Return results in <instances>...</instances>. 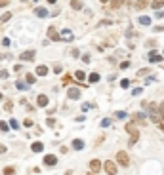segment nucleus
Wrapping results in <instances>:
<instances>
[{
  "label": "nucleus",
  "mask_w": 164,
  "mask_h": 175,
  "mask_svg": "<svg viewBox=\"0 0 164 175\" xmlns=\"http://www.w3.org/2000/svg\"><path fill=\"white\" fill-rule=\"evenodd\" d=\"M149 4H151V0H137L136 2V10H143V8H147Z\"/></svg>",
  "instance_id": "obj_14"
},
{
  "label": "nucleus",
  "mask_w": 164,
  "mask_h": 175,
  "mask_svg": "<svg viewBox=\"0 0 164 175\" xmlns=\"http://www.w3.org/2000/svg\"><path fill=\"white\" fill-rule=\"evenodd\" d=\"M73 82V76H71V74H65L63 76V84H71Z\"/></svg>",
  "instance_id": "obj_30"
},
{
  "label": "nucleus",
  "mask_w": 164,
  "mask_h": 175,
  "mask_svg": "<svg viewBox=\"0 0 164 175\" xmlns=\"http://www.w3.org/2000/svg\"><path fill=\"white\" fill-rule=\"evenodd\" d=\"M82 111H84V112L90 111V103H84V105H82Z\"/></svg>",
  "instance_id": "obj_38"
},
{
  "label": "nucleus",
  "mask_w": 164,
  "mask_h": 175,
  "mask_svg": "<svg viewBox=\"0 0 164 175\" xmlns=\"http://www.w3.org/2000/svg\"><path fill=\"white\" fill-rule=\"evenodd\" d=\"M37 103H38V107H46V105H48V97H46V95H38Z\"/></svg>",
  "instance_id": "obj_16"
},
{
  "label": "nucleus",
  "mask_w": 164,
  "mask_h": 175,
  "mask_svg": "<svg viewBox=\"0 0 164 175\" xmlns=\"http://www.w3.org/2000/svg\"><path fill=\"white\" fill-rule=\"evenodd\" d=\"M74 76H76V80H86V74H84V70H76V72H74Z\"/></svg>",
  "instance_id": "obj_25"
},
{
  "label": "nucleus",
  "mask_w": 164,
  "mask_h": 175,
  "mask_svg": "<svg viewBox=\"0 0 164 175\" xmlns=\"http://www.w3.org/2000/svg\"><path fill=\"white\" fill-rule=\"evenodd\" d=\"M86 175H96V173H94V171H88V173Z\"/></svg>",
  "instance_id": "obj_46"
},
{
  "label": "nucleus",
  "mask_w": 164,
  "mask_h": 175,
  "mask_svg": "<svg viewBox=\"0 0 164 175\" xmlns=\"http://www.w3.org/2000/svg\"><path fill=\"white\" fill-rule=\"evenodd\" d=\"M67 97L69 99H80V90H78V88H69Z\"/></svg>",
  "instance_id": "obj_6"
},
{
  "label": "nucleus",
  "mask_w": 164,
  "mask_h": 175,
  "mask_svg": "<svg viewBox=\"0 0 164 175\" xmlns=\"http://www.w3.org/2000/svg\"><path fill=\"white\" fill-rule=\"evenodd\" d=\"M15 86H17V90H27V82H23V80H17Z\"/></svg>",
  "instance_id": "obj_26"
},
{
  "label": "nucleus",
  "mask_w": 164,
  "mask_h": 175,
  "mask_svg": "<svg viewBox=\"0 0 164 175\" xmlns=\"http://www.w3.org/2000/svg\"><path fill=\"white\" fill-rule=\"evenodd\" d=\"M71 8L73 10H82V0H71Z\"/></svg>",
  "instance_id": "obj_18"
},
{
  "label": "nucleus",
  "mask_w": 164,
  "mask_h": 175,
  "mask_svg": "<svg viewBox=\"0 0 164 175\" xmlns=\"http://www.w3.org/2000/svg\"><path fill=\"white\" fill-rule=\"evenodd\" d=\"M82 61H84V63H90V55H88V53H84V55H82Z\"/></svg>",
  "instance_id": "obj_41"
},
{
  "label": "nucleus",
  "mask_w": 164,
  "mask_h": 175,
  "mask_svg": "<svg viewBox=\"0 0 164 175\" xmlns=\"http://www.w3.org/2000/svg\"><path fill=\"white\" fill-rule=\"evenodd\" d=\"M78 55H80V51H78L76 48H74V50H73V57H78Z\"/></svg>",
  "instance_id": "obj_44"
},
{
  "label": "nucleus",
  "mask_w": 164,
  "mask_h": 175,
  "mask_svg": "<svg viewBox=\"0 0 164 175\" xmlns=\"http://www.w3.org/2000/svg\"><path fill=\"white\" fill-rule=\"evenodd\" d=\"M15 173V167L14 166H6L4 167V175H14Z\"/></svg>",
  "instance_id": "obj_23"
},
{
  "label": "nucleus",
  "mask_w": 164,
  "mask_h": 175,
  "mask_svg": "<svg viewBox=\"0 0 164 175\" xmlns=\"http://www.w3.org/2000/svg\"><path fill=\"white\" fill-rule=\"evenodd\" d=\"M103 170H105V173L107 175H114L116 173V164H114V162H111V160H105V164H103Z\"/></svg>",
  "instance_id": "obj_3"
},
{
  "label": "nucleus",
  "mask_w": 164,
  "mask_h": 175,
  "mask_svg": "<svg viewBox=\"0 0 164 175\" xmlns=\"http://www.w3.org/2000/svg\"><path fill=\"white\" fill-rule=\"evenodd\" d=\"M46 124L50 126V128H55V120L54 118H48V120H46Z\"/></svg>",
  "instance_id": "obj_34"
},
{
  "label": "nucleus",
  "mask_w": 164,
  "mask_h": 175,
  "mask_svg": "<svg viewBox=\"0 0 164 175\" xmlns=\"http://www.w3.org/2000/svg\"><path fill=\"white\" fill-rule=\"evenodd\" d=\"M0 129H2V131H8V129H10L8 122H0Z\"/></svg>",
  "instance_id": "obj_32"
},
{
  "label": "nucleus",
  "mask_w": 164,
  "mask_h": 175,
  "mask_svg": "<svg viewBox=\"0 0 164 175\" xmlns=\"http://www.w3.org/2000/svg\"><path fill=\"white\" fill-rule=\"evenodd\" d=\"M99 2H111V0H99Z\"/></svg>",
  "instance_id": "obj_48"
},
{
  "label": "nucleus",
  "mask_w": 164,
  "mask_h": 175,
  "mask_svg": "<svg viewBox=\"0 0 164 175\" xmlns=\"http://www.w3.org/2000/svg\"><path fill=\"white\" fill-rule=\"evenodd\" d=\"M116 118L124 120V118H126V112H124V111H119V112H116Z\"/></svg>",
  "instance_id": "obj_35"
},
{
  "label": "nucleus",
  "mask_w": 164,
  "mask_h": 175,
  "mask_svg": "<svg viewBox=\"0 0 164 175\" xmlns=\"http://www.w3.org/2000/svg\"><path fill=\"white\" fill-rule=\"evenodd\" d=\"M61 70H63V69H61V65H55V67H54V72H57V74H59Z\"/></svg>",
  "instance_id": "obj_42"
},
{
  "label": "nucleus",
  "mask_w": 164,
  "mask_h": 175,
  "mask_svg": "<svg viewBox=\"0 0 164 175\" xmlns=\"http://www.w3.org/2000/svg\"><path fill=\"white\" fill-rule=\"evenodd\" d=\"M55 164H57V156H55V154H46L44 156V166H55Z\"/></svg>",
  "instance_id": "obj_5"
},
{
  "label": "nucleus",
  "mask_w": 164,
  "mask_h": 175,
  "mask_svg": "<svg viewBox=\"0 0 164 175\" xmlns=\"http://www.w3.org/2000/svg\"><path fill=\"white\" fill-rule=\"evenodd\" d=\"M48 2H50V4H55V0H48Z\"/></svg>",
  "instance_id": "obj_47"
},
{
  "label": "nucleus",
  "mask_w": 164,
  "mask_h": 175,
  "mask_svg": "<svg viewBox=\"0 0 164 175\" xmlns=\"http://www.w3.org/2000/svg\"><path fill=\"white\" fill-rule=\"evenodd\" d=\"M61 40L71 42V40H73V32L69 31V29H63V31H61Z\"/></svg>",
  "instance_id": "obj_11"
},
{
  "label": "nucleus",
  "mask_w": 164,
  "mask_h": 175,
  "mask_svg": "<svg viewBox=\"0 0 164 175\" xmlns=\"http://www.w3.org/2000/svg\"><path fill=\"white\" fill-rule=\"evenodd\" d=\"M149 61H151V63H160V61H162V55H160V53H156V51L153 50L149 53Z\"/></svg>",
  "instance_id": "obj_10"
},
{
  "label": "nucleus",
  "mask_w": 164,
  "mask_h": 175,
  "mask_svg": "<svg viewBox=\"0 0 164 175\" xmlns=\"http://www.w3.org/2000/svg\"><path fill=\"white\" fill-rule=\"evenodd\" d=\"M65 175H71V171H67V173H65Z\"/></svg>",
  "instance_id": "obj_50"
},
{
  "label": "nucleus",
  "mask_w": 164,
  "mask_h": 175,
  "mask_svg": "<svg viewBox=\"0 0 164 175\" xmlns=\"http://www.w3.org/2000/svg\"><path fill=\"white\" fill-rule=\"evenodd\" d=\"M126 131L132 135V139H130V145H136L137 139H139V131H137V128H136L134 124H126Z\"/></svg>",
  "instance_id": "obj_1"
},
{
  "label": "nucleus",
  "mask_w": 164,
  "mask_h": 175,
  "mask_svg": "<svg viewBox=\"0 0 164 175\" xmlns=\"http://www.w3.org/2000/svg\"><path fill=\"white\" fill-rule=\"evenodd\" d=\"M73 148L74 150H82L84 148V141L82 139H73Z\"/></svg>",
  "instance_id": "obj_13"
},
{
  "label": "nucleus",
  "mask_w": 164,
  "mask_h": 175,
  "mask_svg": "<svg viewBox=\"0 0 164 175\" xmlns=\"http://www.w3.org/2000/svg\"><path fill=\"white\" fill-rule=\"evenodd\" d=\"M8 124H10V128H14V129H17V128H19V122H17L15 118H12V120L8 122Z\"/></svg>",
  "instance_id": "obj_27"
},
{
  "label": "nucleus",
  "mask_w": 164,
  "mask_h": 175,
  "mask_svg": "<svg viewBox=\"0 0 164 175\" xmlns=\"http://www.w3.org/2000/svg\"><path fill=\"white\" fill-rule=\"evenodd\" d=\"M139 23H141L143 27H147V25H151V17H147V15H141V17H139Z\"/></svg>",
  "instance_id": "obj_20"
},
{
  "label": "nucleus",
  "mask_w": 164,
  "mask_h": 175,
  "mask_svg": "<svg viewBox=\"0 0 164 175\" xmlns=\"http://www.w3.org/2000/svg\"><path fill=\"white\" fill-rule=\"evenodd\" d=\"M0 78H8V70H0Z\"/></svg>",
  "instance_id": "obj_43"
},
{
  "label": "nucleus",
  "mask_w": 164,
  "mask_h": 175,
  "mask_svg": "<svg viewBox=\"0 0 164 175\" xmlns=\"http://www.w3.org/2000/svg\"><path fill=\"white\" fill-rule=\"evenodd\" d=\"M4 152H6V147L4 145H0V154H4Z\"/></svg>",
  "instance_id": "obj_45"
},
{
  "label": "nucleus",
  "mask_w": 164,
  "mask_h": 175,
  "mask_svg": "<svg viewBox=\"0 0 164 175\" xmlns=\"http://www.w3.org/2000/svg\"><path fill=\"white\" fill-rule=\"evenodd\" d=\"M99 126H101V128H109V126H111V118H103Z\"/></svg>",
  "instance_id": "obj_28"
},
{
  "label": "nucleus",
  "mask_w": 164,
  "mask_h": 175,
  "mask_svg": "<svg viewBox=\"0 0 164 175\" xmlns=\"http://www.w3.org/2000/svg\"><path fill=\"white\" fill-rule=\"evenodd\" d=\"M130 67V61H124V63H120V69H128Z\"/></svg>",
  "instance_id": "obj_40"
},
{
  "label": "nucleus",
  "mask_w": 164,
  "mask_h": 175,
  "mask_svg": "<svg viewBox=\"0 0 164 175\" xmlns=\"http://www.w3.org/2000/svg\"><path fill=\"white\" fill-rule=\"evenodd\" d=\"M37 74L38 76H46V74H48V67H46V65H38L37 67Z\"/></svg>",
  "instance_id": "obj_15"
},
{
  "label": "nucleus",
  "mask_w": 164,
  "mask_h": 175,
  "mask_svg": "<svg viewBox=\"0 0 164 175\" xmlns=\"http://www.w3.org/2000/svg\"><path fill=\"white\" fill-rule=\"evenodd\" d=\"M160 107H162V109H164V101H162V103H160Z\"/></svg>",
  "instance_id": "obj_49"
},
{
  "label": "nucleus",
  "mask_w": 164,
  "mask_h": 175,
  "mask_svg": "<svg viewBox=\"0 0 164 175\" xmlns=\"http://www.w3.org/2000/svg\"><path fill=\"white\" fill-rule=\"evenodd\" d=\"M0 99H2V93H0Z\"/></svg>",
  "instance_id": "obj_51"
},
{
  "label": "nucleus",
  "mask_w": 164,
  "mask_h": 175,
  "mask_svg": "<svg viewBox=\"0 0 164 175\" xmlns=\"http://www.w3.org/2000/svg\"><path fill=\"white\" fill-rule=\"evenodd\" d=\"M101 167H103V164H101L99 160H92V162H90V171H94V173L101 171Z\"/></svg>",
  "instance_id": "obj_8"
},
{
  "label": "nucleus",
  "mask_w": 164,
  "mask_h": 175,
  "mask_svg": "<svg viewBox=\"0 0 164 175\" xmlns=\"http://www.w3.org/2000/svg\"><path fill=\"white\" fill-rule=\"evenodd\" d=\"M151 6H153V8H155L156 12H158V10L164 6V0H153V2H151Z\"/></svg>",
  "instance_id": "obj_17"
},
{
  "label": "nucleus",
  "mask_w": 164,
  "mask_h": 175,
  "mask_svg": "<svg viewBox=\"0 0 164 175\" xmlns=\"http://www.w3.org/2000/svg\"><path fill=\"white\" fill-rule=\"evenodd\" d=\"M25 82L27 84H34L37 82V76H34V74H27V76H25Z\"/></svg>",
  "instance_id": "obj_24"
},
{
  "label": "nucleus",
  "mask_w": 164,
  "mask_h": 175,
  "mask_svg": "<svg viewBox=\"0 0 164 175\" xmlns=\"http://www.w3.org/2000/svg\"><path fill=\"white\" fill-rule=\"evenodd\" d=\"M134 120H137L139 124L145 126V114H141V112H137V114H134Z\"/></svg>",
  "instance_id": "obj_19"
},
{
  "label": "nucleus",
  "mask_w": 164,
  "mask_h": 175,
  "mask_svg": "<svg viewBox=\"0 0 164 175\" xmlns=\"http://www.w3.org/2000/svg\"><path fill=\"white\" fill-rule=\"evenodd\" d=\"M116 162H119L122 167H128V166H130V158H128V152L119 150V152H116Z\"/></svg>",
  "instance_id": "obj_2"
},
{
  "label": "nucleus",
  "mask_w": 164,
  "mask_h": 175,
  "mask_svg": "<svg viewBox=\"0 0 164 175\" xmlns=\"http://www.w3.org/2000/svg\"><path fill=\"white\" fill-rule=\"evenodd\" d=\"M120 86H122V88H128V86H130V80H126V78H124L122 82H120Z\"/></svg>",
  "instance_id": "obj_36"
},
{
  "label": "nucleus",
  "mask_w": 164,
  "mask_h": 175,
  "mask_svg": "<svg viewBox=\"0 0 164 175\" xmlns=\"http://www.w3.org/2000/svg\"><path fill=\"white\" fill-rule=\"evenodd\" d=\"M34 15H37V17H48V10L46 8H42V6H38V8H34Z\"/></svg>",
  "instance_id": "obj_9"
},
{
  "label": "nucleus",
  "mask_w": 164,
  "mask_h": 175,
  "mask_svg": "<svg viewBox=\"0 0 164 175\" xmlns=\"http://www.w3.org/2000/svg\"><path fill=\"white\" fill-rule=\"evenodd\" d=\"M32 124H34V122H32V120H29V118L23 120V126H25V128H32Z\"/></svg>",
  "instance_id": "obj_29"
},
{
  "label": "nucleus",
  "mask_w": 164,
  "mask_h": 175,
  "mask_svg": "<svg viewBox=\"0 0 164 175\" xmlns=\"http://www.w3.org/2000/svg\"><path fill=\"white\" fill-rule=\"evenodd\" d=\"M164 31V25H156L155 27V32H162Z\"/></svg>",
  "instance_id": "obj_39"
},
{
  "label": "nucleus",
  "mask_w": 164,
  "mask_h": 175,
  "mask_svg": "<svg viewBox=\"0 0 164 175\" xmlns=\"http://www.w3.org/2000/svg\"><path fill=\"white\" fill-rule=\"evenodd\" d=\"M12 107H14V103H12V101H6V105H4V111L12 112Z\"/></svg>",
  "instance_id": "obj_31"
},
{
  "label": "nucleus",
  "mask_w": 164,
  "mask_h": 175,
  "mask_svg": "<svg viewBox=\"0 0 164 175\" xmlns=\"http://www.w3.org/2000/svg\"><path fill=\"white\" fill-rule=\"evenodd\" d=\"M151 70L149 69H141V70H137V76H145V74H149Z\"/></svg>",
  "instance_id": "obj_33"
},
{
  "label": "nucleus",
  "mask_w": 164,
  "mask_h": 175,
  "mask_svg": "<svg viewBox=\"0 0 164 175\" xmlns=\"http://www.w3.org/2000/svg\"><path fill=\"white\" fill-rule=\"evenodd\" d=\"M48 36H50V40H54V42L61 40V34H57L55 27H50V29H48Z\"/></svg>",
  "instance_id": "obj_7"
},
{
  "label": "nucleus",
  "mask_w": 164,
  "mask_h": 175,
  "mask_svg": "<svg viewBox=\"0 0 164 175\" xmlns=\"http://www.w3.org/2000/svg\"><path fill=\"white\" fill-rule=\"evenodd\" d=\"M88 80H90L92 84H96V82H99V74H97V72H92L90 76H88Z\"/></svg>",
  "instance_id": "obj_21"
},
{
  "label": "nucleus",
  "mask_w": 164,
  "mask_h": 175,
  "mask_svg": "<svg viewBox=\"0 0 164 175\" xmlns=\"http://www.w3.org/2000/svg\"><path fill=\"white\" fill-rule=\"evenodd\" d=\"M10 4V0H0V8H6Z\"/></svg>",
  "instance_id": "obj_37"
},
{
  "label": "nucleus",
  "mask_w": 164,
  "mask_h": 175,
  "mask_svg": "<svg viewBox=\"0 0 164 175\" xmlns=\"http://www.w3.org/2000/svg\"><path fill=\"white\" fill-rule=\"evenodd\" d=\"M122 4H124V0H111V8H114V10L120 8Z\"/></svg>",
  "instance_id": "obj_22"
},
{
  "label": "nucleus",
  "mask_w": 164,
  "mask_h": 175,
  "mask_svg": "<svg viewBox=\"0 0 164 175\" xmlns=\"http://www.w3.org/2000/svg\"><path fill=\"white\" fill-rule=\"evenodd\" d=\"M34 55H37V51L29 50V51H23L21 55H19V59H21V61H32V59H34Z\"/></svg>",
  "instance_id": "obj_4"
},
{
  "label": "nucleus",
  "mask_w": 164,
  "mask_h": 175,
  "mask_svg": "<svg viewBox=\"0 0 164 175\" xmlns=\"http://www.w3.org/2000/svg\"><path fill=\"white\" fill-rule=\"evenodd\" d=\"M31 150L32 152H42V150H44V145H42L40 141H34V143L31 145Z\"/></svg>",
  "instance_id": "obj_12"
}]
</instances>
